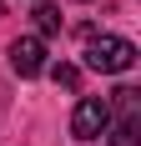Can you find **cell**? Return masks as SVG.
<instances>
[{
	"instance_id": "obj_1",
	"label": "cell",
	"mask_w": 141,
	"mask_h": 146,
	"mask_svg": "<svg viewBox=\"0 0 141 146\" xmlns=\"http://www.w3.org/2000/svg\"><path fill=\"white\" fill-rule=\"evenodd\" d=\"M136 66V45L126 35H91L86 40V71H101V76H121Z\"/></svg>"
},
{
	"instance_id": "obj_2",
	"label": "cell",
	"mask_w": 141,
	"mask_h": 146,
	"mask_svg": "<svg viewBox=\"0 0 141 146\" xmlns=\"http://www.w3.org/2000/svg\"><path fill=\"white\" fill-rule=\"evenodd\" d=\"M111 111H121V116H111V126H106L111 146H141V91L121 86Z\"/></svg>"
},
{
	"instance_id": "obj_3",
	"label": "cell",
	"mask_w": 141,
	"mask_h": 146,
	"mask_svg": "<svg viewBox=\"0 0 141 146\" xmlns=\"http://www.w3.org/2000/svg\"><path fill=\"white\" fill-rule=\"evenodd\" d=\"M111 126V101L106 96H81L76 111H70V136L76 141H101Z\"/></svg>"
},
{
	"instance_id": "obj_4",
	"label": "cell",
	"mask_w": 141,
	"mask_h": 146,
	"mask_svg": "<svg viewBox=\"0 0 141 146\" xmlns=\"http://www.w3.org/2000/svg\"><path fill=\"white\" fill-rule=\"evenodd\" d=\"M10 71L15 76H41L45 71V40L41 35H15L10 40Z\"/></svg>"
},
{
	"instance_id": "obj_5",
	"label": "cell",
	"mask_w": 141,
	"mask_h": 146,
	"mask_svg": "<svg viewBox=\"0 0 141 146\" xmlns=\"http://www.w3.org/2000/svg\"><path fill=\"white\" fill-rule=\"evenodd\" d=\"M30 20H35V35H41V40L61 30V10H56V5H45V0L35 5V15H30Z\"/></svg>"
},
{
	"instance_id": "obj_6",
	"label": "cell",
	"mask_w": 141,
	"mask_h": 146,
	"mask_svg": "<svg viewBox=\"0 0 141 146\" xmlns=\"http://www.w3.org/2000/svg\"><path fill=\"white\" fill-rule=\"evenodd\" d=\"M51 76H56V86H76V81H81V71H76V66H56Z\"/></svg>"
},
{
	"instance_id": "obj_7",
	"label": "cell",
	"mask_w": 141,
	"mask_h": 146,
	"mask_svg": "<svg viewBox=\"0 0 141 146\" xmlns=\"http://www.w3.org/2000/svg\"><path fill=\"white\" fill-rule=\"evenodd\" d=\"M0 15H5V0H0Z\"/></svg>"
}]
</instances>
